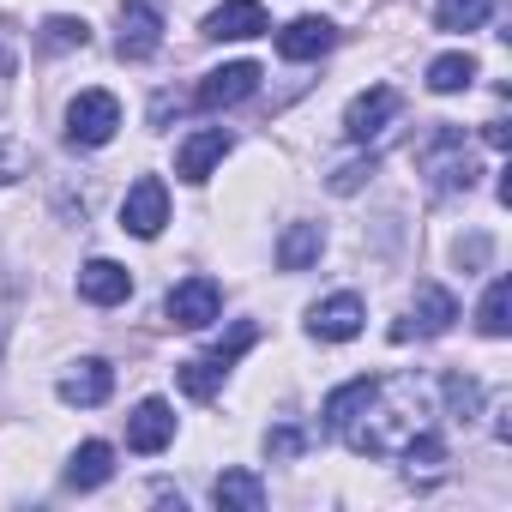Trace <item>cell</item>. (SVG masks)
Listing matches in <instances>:
<instances>
[{"instance_id":"obj_1","label":"cell","mask_w":512,"mask_h":512,"mask_svg":"<svg viewBox=\"0 0 512 512\" xmlns=\"http://www.w3.org/2000/svg\"><path fill=\"white\" fill-rule=\"evenodd\" d=\"M428 428V392L416 380H374L368 398L344 416V440L350 452H368V458H404V446Z\"/></svg>"},{"instance_id":"obj_2","label":"cell","mask_w":512,"mask_h":512,"mask_svg":"<svg viewBox=\"0 0 512 512\" xmlns=\"http://www.w3.org/2000/svg\"><path fill=\"white\" fill-rule=\"evenodd\" d=\"M422 175H428V187H434V193H458V187H470V181H476V163H470V151H464V133H458V127H434V139L422 145Z\"/></svg>"},{"instance_id":"obj_3","label":"cell","mask_w":512,"mask_h":512,"mask_svg":"<svg viewBox=\"0 0 512 512\" xmlns=\"http://www.w3.org/2000/svg\"><path fill=\"white\" fill-rule=\"evenodd\" d=\"M115 127H121V103L109 97V91H79L73 103H67V139L73 145H109L115 139Z\"/></svg>"},{"instance_id":"obj_4","label":"cell","mask_w":512,"mask_h":512,"mask_svg":"<svg viewBox=\"0 0 512 512\" xmlns=\"http://www.w3.org/2000/svg\"><path fill=\"white\" fill-rule=\"evenodd\" d=\"M163 223H169V187L157 175H139L127 187V199H121V229L151 241V235H163Z\"/></svg>"},{"instance_id":"obj_5","label":"cell","mask_w":512,"mask_h":512,"mask_svg":"<svg viewBox=\"0 0 512 512\" xmlns=\"http://www.w3.org/2000/svg\"><path fill=\"white\" fill-rule=\"evenodd\" d=\"M157 49H163V7H157V0H127V7H121L115 55L121 61H151Z\"/></svg>"},{"instance_id":"obj_6","label":"cell","mask_w":512,"mask_h":512,"mask_svg":"<svg viewBox=\"0 0 512 512\" xmlns=\"http://www.w3.org/2000/svg\"><path fill=\"white\" fill-rule=\"evenodd\" d=\"M452 320H458V302H452L440 284H422V290H416L410 320H398V326H392V338H398V344H410V338H440Z\"/></svg>"},{"instance_id":"obj_7","label":"cell","mask_w":512,"mask_h":512,"mask_svg":"<svg viewBox=\"0 0 512 512\" xmlns=\"http://www.w3.org/2000/svg\"><path fill=\"white\" fill-rule=\"evenodd\" d=\"M217 308H223V290H217L211 278H187V284L169 290V320H175L181 332H205V326L217 320Z\"/></svg>"},{"instance_id":"obj_8","label":"cell","mask_w":512,"mask_h":512,"mask_svg":"<svg viewBox=\"0 0 512 512\" xmlns=\"http://www.w3.org/2000/svg\"><path fill=\"white\" fill-rule=\"evenodd\" d=\"M266 31H272V19H266L260 0H223V7L205 19L211 43H247V37H266Z\"/></svg>"},{"instance_id":"obj_9","label":"cell","mask_w":512,"mask_h":512,"mask_svg":"<svg viewBox=\"0 0 512 512\" xmlns=\"http://www.w3.org/2000/svg\"><path fill=\"white\" fill-rule=\"evenodd\" d=\"M398 109H404V97L392 85H374V91H362L344 109V133L350 139H374V133H386V121H398Z\"/></svg>"},{"instance_id":"obj_10","label":"cell","mask_w":512,"mask_h":512,"mask_svg":"<svg viewBox=\"0 0 512 512\" xmlns=\"http://www.w3.org/2000/svg\"><path fill=\"white\" fill-rule=\"evenodd\" d=\"M260 67L253 61H229V67H217V73H205V85H199V109H229V103H241V97H253L260 91Z\"/></svg>"},{"instance_id":"obj_11","label":"cell","mask_w":512,"mask_h":512,"mask_svg":"<svg viewBox=\"0 0 512 512\" xmlns=\"http://www.w3.org/2000/svg\"><path fill=\"white\" fill-rule=\"evenodd\" d=\"M362 320H368L362 296H326V302H314L308 332H314V338H326V344H344V338H356V332H362Z\"/></svg>"},{"instance_id":"obj_12","label":"cell","mask_w":512,"mask_h":512,"mask_svg":"<svg viewBox=\"0 0 512 512\" xmlns=\"http://www.w3.org/2000/svg\"><path fill=\"white\" fill-rule=\"evenodd\" d=\"M223 151H229V133H223V127H205V133L181 139V151H175V175H181V181H205V175L223 163Z\"/></svg>"},{"instance_id":"obj_13","label":"cell","mask_w":512,"mask_h":512,"mask_svg":"<svg viewBox=\"0 0 512 512\" xmlns=\"http://www.w3.org/2000/svg\"><path fill=\"white\" fill-rule=\"evenodd\" d=\"M115 392V368L103 362V356H85L67 380H61V404H79V410H91V404H103Z\"/></svg>"},{"instance_id":"obj_14","label":"cell","mask_w":512,"mask_h":512,"mask_svg":"<svg viewBox=\"0 0 512 512\" xmlns=\"http://www.w3.org/2000/svg\"><path fill=\"white\" fill-rule=\"evenodd\" d=\"M175 440V416H169V404L163 398H145L133 416H127V446L133 452H163Z\"/></svg>"},{"instance_id":"obj_15","label":"cell","mask_w":512,"mask_h":512,"mask_svg":"<svg viewBox=\"0 0 512 512\" xmlns=\"http://www.w3.org/2000/svg\"><path fill=\"white\" fill-rule=\"evenodd\" d=\"M79 296H85V302H97V308H115V302H127V296H133V272H127V266H115V260H91V266L79 272Z\"/></svg>"},{"instance_id":"obj_16","label":"cell","mask_w":512,"mask_h":512,"mask_svg":"<svg viewBox=\"0 0 512 512\" xmlns=\"http://www.w3.org/2000/svg\"><path fill=\"white\" fill-rule=\"evenodd\" d=\"M332 43H338V31L326 19H296L290 31H278V55L284 61H320Z\"/></svg>"},{"instance_id":"obj_17","label":"cell","mask_w":512,"mask_h":512,"mask_svg":"<svg viewBox=\"0 0 512 512\" xmlns=\"http://www.w3.org/2000/svg\"><path fill=\"white\" fill-rule=\"evenodd\" d=\"M320 247H326V229L320 223H290L284 241H278V266L284 272H308L320 260Z\"/></svg>"},{"instance_id":"obj_18","label":"cell","mask_w":512,"mask_h":512,"mask_svg":"<svg viewBox=\"0 0 512 512\" xmlns=\"http://www.w3.org/2000/svg\"><path fill=\"white\" fill-rule=\"evenodd\" d=\"M109 476H115V452L103 440H85L73 452V464H67V488H103Z\"/></svg>"},{"instance_id":"obj_19","label":"cell","mask_w":512,"mask_h":512,"mask_svg":"<svg viewBox=\"0 0 512 512\" xmlns=\"http://www.w3.org/2000/svg\"><path fill=\"white\" fill-rule=\"evenodd\" d=\"M211 494H217V506H235V512H260L266 506V482L253 470H223Z\"/></svg>"},{"instance_id":"obj_20","label":"cell","mask_w":512,"mask_h":512,"mask_svg":"<svg viewBox=\"0 0 512 512\" xmlns=\"http://www.w3.org/2000/svg\"><path fill=\"white\" fill-rule=\"evenodd\" d=\"M223 374H229L223 362H211V356H199V362H181V368H175V386H181L187 398H199V404H205V398H217V386H223Z\"/></svg>"},{"instance_id":"obj_21","label":"cell","mask_w":512,"mask_h":512,"mask_svg":"<svg viewBox=\"0 0 512 512\" xmlns=\"http://www.w3.org/2000/svg\"><path fill=\"white\" fill-rule=\"evenodd\" d=\"M470 79H476V61H470V55H440V61L428 67V91H440V97L470 91Z\"/></svg>"},{"instance_id":"obj_22","label":"cell","mask_w":512,"mask_h":512,"mask_svg":"<svg viewBox=\"0 0 512 512\" xmlns=\"http://www.w3.org/2000/svg\"><path fill=\"white\" fill-rule=\"evenodd\" d=\"M506 308H512V284H506V278H494V284H488V296H482V320H476V326H482V338H506V326H512V320H506Z\"/></svg>"},{"instance_id":"obj_23","label":"cell","mask_w":512,"mask_h":512,"mask_svg":"<svg viewBox=\"0 0 512 512\" xmlns=\"http://www.w3.org/2000/svg\"><path fill=\"white\" fill-rule=\"evenodd\" d=\"M494 13V0H440V31H476Z\"/></svg>"},{"instance_id":"obj_24","label":"cell","mask_w":512,"mask_h":512,"mask_svg":"<svg viewBox=\"0 0 512 512\" xmlns=\"http://www.w3.org/2000/svg\"><path fill=\"white\" fill-rule=\"evenodd\" d=\"M43 43H49V49H85V43H91V25L55 13V19H43Z\"/></svg>"},{"instance_id":"obj_25","label":"cell","mask_w":512,"mask_h":512,"mask_svg":"<svg viewBox=\"0 0 512 512\" xmlns=\"http://www.w3.org/2000/svg\"><path fill=\"white\" fill-rule=\"evenodd\" d=\"M25 163H31V151H25L13 133H0V187H7L13 175H25Z\"/></svg>"},{"instance_id":"obj_26","label":"cell","mask_w":512,"mask_h":512,"mask_svg":"<svg viewBox=\"0 0 512 512\" xmlns=\"http://www.w3.org/2000/svg\"><path fill=\"white\" fill-rule=\"evenodd\" d=\"M368 175H374V157H356V163H344V169L332 175V193H356Z\"/></svg>"},{"instance_id":"obj_27","label":"cell","mask_w":512,"mask_h":512,"mask_svg":"<svg viewBox=\"0 0 512 512\" xmlns=\"http://www.w3.org/2000/svg\"><path fill=\"white\" fill-rule=\"evenodd\" d=\"M302 446H308L302 428H272V434H266V452H272V458H296Z\"/></svg>"},{"instance_id":"obj_28","label":"cell","mask_w":512,"mask_h":512,"mask_svg":"<svg viewBox=\"0 0 512 512\" xmlns=\"http://www.w3.org/2000/svg\"><path fill=\"white\" fill-rule=\"evenodd\" d=\"M446 398H452V410H458V416H476V386H470V380H458V374H452V380H446Z\"/></svg>"},{"instance_id":"obj_29","label":"cell","mask_w":512,"mask_h":512,"mask_svg":"<svg viewBox=\"0 0 512 512\" xmlns=\"http://www.w3.org/2000/svg\"><path fill=\"white\" fill-rule=\"evenodd\" d=\"M482 139H488L494 151H506V121H488V127H482Z\"/></svg>"}]
</instances>
